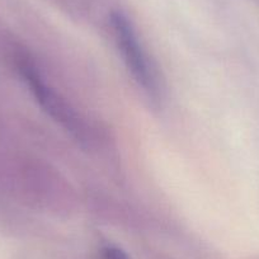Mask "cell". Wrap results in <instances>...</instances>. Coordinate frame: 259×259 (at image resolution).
Masks as SVG:
<instances>
[{
  "instance_id": "obj_3",
  "label": "cell",
  "mask_w": 259,
  "mask_h": 259,
  "mask_svg": "<svg viewBox=\"0 0 259 259\" xmlns=\"http://www.w3.org/2000/svg\"><path fill=\"white\" fill-rule=\"evenodd\" d=\"M102 258L103 259H130L128 255L122 249L116 246H107L102 250Z\"/></svg>"
},
{
  "instance_id": "obj_2",
  "label": "cell",
  "mask_w": 259,
  "mask_h": 259,
  "mask_svg": "<svg viewBox=\"0 0 259 259\" xmlns=\"http://www.w3.org/2000/svg\"><path fill=\"white\" fill-rule=\"evenodd\" d=\"M19 70H21L22 75L24 76V80L31 87V91L33 92L34 97L39 102L42 108L55 121L60 122L62 126L66 127L70 131H73V133L78 134L79 136V134H80V124H79V121L75 117V114H74V112L51 89L47 88L42 83L41 78H39V74L37 73L36 69L29 62H22Z\"/></svg>"
},
{
  "instance_id": "obj_1",
  "label": "cell",
  "mask_w": 259,
  "mask_h": 259,
  "mask_svg": "<svg viewBox=\"0 0 259 259\" xmlns=\"http://www.w3.org/2000/svg\"><path fill=\"white\" fill-rule=\"evenodd\" d=\"M112 24H113V31L118 46L121 47L119 50L122 51L124 61L133 75L144 88L148 91L153 89L154 80L150 69H149L148 60H146L143 47L139 42L131 22L122 13H113L112 14Z\"/></svg>"
}]
</instances>
